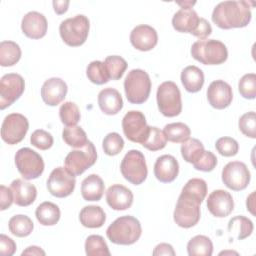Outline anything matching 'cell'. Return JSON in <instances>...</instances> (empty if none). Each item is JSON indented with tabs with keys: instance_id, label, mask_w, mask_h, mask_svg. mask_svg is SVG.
Returning <instances> with one entry per match:
<instances>
[{
	"instance_id": "cell-6",
	"label": "cell",
	"mask_w": 256,
	"mask_h": 256,
	"mask_svg": "<svg viewBox=\"0 0 256 256\" xmlns=\"http://www.w3.org/2000/svg\"><path fill=\"white\" fill-rule=\"evenodd\" d=\"M157 104L159 111L166 117H175L182 111L181 93L172 81L161 83L157 89Z\"/></svg>"
},
{
	"instance_id": "cell-35",
	"label": "cell",
	"mask_w": 256,
	"mask_h": 256,
	"mask_svg": "<svg viewBox=\"0 0 256 256\" xmlns=\"http://www.w3.org/2000/svg\"><path fill=\"white\" fill-rule=\"evenodd\" d=\"M62 138L73 148H82L88 142L86 132L80 126H67L62 131Z\"/></svg>"
},
{
	"instance_id": "cell-10",
	"label": "cell",
	"mask_w": 256,
	"mask_h": 256,
	"mask_svg": "<svg viewBox=\"0 0 256 256\" xmlns=\"http://www.w3.org/2000/svg\"><path fill=\"white\" fill-rule=\"evenodd\" d=\"M173 218L179 227L190 228L195 226L200 220V203L181 193L174 209Z\"/></svg>"
},
{
	"instance_id": "cell-40",
	"label": "cell",
	"mask_w": 256,
	"mask_h": 256,
	"mask_svg": "<svg viewBox=\"0 0 256 256\" xmlns=\"http://www.w3.org/2000/svg\"><path fill=\"white\" fill-rule=\"evenodd\" d=\"M166 143L167 139L164 132L157 127L150 126L148 134L141 145L150 151H158L163 149L166 146Z\"/></svg>"
},
{
	"instance_id": "cell-53",
	"label": "cell",
	"mask_w": 256,
	"mask_h": 256,
	"mask_svg": "<svg viewBox=\"0 0 256 256\" xmlns=\"http://www.w3.org/2000/svg\"><path fill=\"white\" fill-rule=\"evenodd\" d=\"M69 1L68 0H62V1H53V7H54V11L58 14V15H61V14H64L67 9H68V6H69Z\"/></svg>"
},
{
	"instance_id": "cell-21",
	"label": "cell",
	"mask_w": 256,
	"mask_h": 256,
	"mask_svg": "<svg viewBox=\"0 0 256 256\" xmlns=\"http://www.w3.org/2000/svg\"><path fill=\"white\" fill-rule=\"evenodd\" d=\"M133 193L127 187L121 184H114L106 191L107 204L113 210H126L133 203Z\"/></svg>"
},
{
	"instance_id": "cell-2",
	"label": "cell",
	"mask_w": 256,
	"mask_h": 256,
	"mask_svg": "<svg viewBox=\"0 0 256 256\" xmlns=\"http://www.w3.org/2000/svg\"><path fill=\"white\" fill-rule=\"evenodd\" d=\"M142 228L139 220L126 215L113 221L106 230L107 238L114 244L131 245L139 240Z\"/></svg>"
},
{
	"instance_id": "cell-48",
	"label": "cell",
	"mask_w": 256,
	"mask_h": 256,
	"mask_svg": "<svg viewBox=\"0 0 256 256\" xmlns=\"http://www.w3.org/2000/svg\"><path fill=\"white\" fill-rule=\"evenodd\" d=\"M217 165V157L211 151H204L203 155L198 161L193 163V166L196 170L203 172L212 171Z\"/></svg>"
},
{
	"instance_id": "cell-32",
	"label": "cell",
	"mask_w": 256,
	"mask_h": 256,
	"mask_svg": "<svg viewBox=\"0 0 256 256\" xmlns=\"http://www.w3.org/2000/svg\"><path fill=\"white\" fill-rule=\"evenodd\" d=\"M189 256H211L213 253V244L210 238L204 235L194 236L187 244Z\"/></svg>"
},
{
	"instance_id": "cell-56",
	"label": "cell",
	"mask_w": 256,
	"mask_h": 256,
	"mask_svg": "<svg viewBox=\"0 0 256 256\" xmlns=\"http://www.w3.org/2000/svg\"><path fill=\"white\" fill-rule=\"evenodd\" d=\"M226 254H235V255H238L237 252L235 251H222L219 253V255H226Z\"/></svg>"
},
{
	"instance_id": "cell-55",
	"label": "cell",
	"mask_w": 256,
	"mask_h": 256,
	"mask_svg": "<svg viewBox=\"0 0 256 256\" xmlns=\"http://www.w3.org/2000/svg\"><path fill=\"white\" fill-rule=\"evenodd\" d=\"M254 195L255 192H252L248 197H247V201H246V205H247V210H249V212L254 215Z\"/></svg>"
},
{
	"instance_id": "cell-54",
	"label": "cell",
	"mask_w": 256,
	"mask_h": 256,
	"mask_svg": "<svg viewBox=\"0 0 256 256\" xmlns=\"http://www.w3.org/2000/svg\"><path fill=\"white\" fill-rule=\"evenodd\" d=\"M45 254H46L45 251L42 250V249H41L40 247H38V246H29V247H27V248L21 253L22 256H24V255H36V256L42 255V256H44Z\"/></svg>"
},
{
	"instance_id": "cell-41",
	"label": "cell",
	"mask_w": 256,
	"mask_h": 256,
	"mask_svg": "<svg viewBox=\"0 0 256 256\" xmlns=\"http://www.w3.org/2000/svg\"><path fill=\"white\" fill-rule=\"evenodd\" d=\"M104 64L112 80L120 79L128 66L126 60L118 55L107 56L104 60Z\"/></svg>"
},
{
	"instance_id": "cell-27",
	"label": "cell",
	"mask_w": 256,
	"mask_h": 256,
	"mask_svg": "<svg viewBox=\"0 0 256 256\" xmlns=\"http://www.w3.org/2000/svg\"><path fill=\"white\" fill-rule=\"evenodd\" d=\"M181 82L186 91L196 93L201 90L204 84L203 71L194 65L187 66L181 72Z\"/></svg>"
},
{
	"instance_id": "cell-11",
	"label": "cell",
	"mask_w": 256,
	"mask_h": 256,
	"mask_svg": "<svg viewBox=\"0 0 256 256\" xmlns=\"http://www.w3.org/2000/svg\"><path fill=\"white\" fill-rule=\"evenodd\" d=\"M29 129L27 118L20 113H11L7 115L1 126V138L9 145H15L21 142Z\"/></svg>"
},
{
	"instance_id": "cell-23",
	"label": "cell",
	"mask_w": 256,
	"mask_h": 256,
	"mask_svg": "<svg viewBox=\"0 0 256 256\" xmlns=\"http://www.w3.org/2000/svg\"><path fill=\"white\" fill-rule=\"evenodd\" d=\"M10 188L13 193L14 203L18 206H29L35 201L37 197L36 187L33 184L26 182L22 179L13 180Z\"/></svg>"
},
{
	"instance_id": "cell-33",
	"label": "cell",
	"mask_w": 256,
	"mask_h": 256,
	"mask_svg": "<svg viewBox=\"0 0 256 256\" xmlns=\"http://www.w3.org/2000/svg\"><path fill=\"white\" fill-rule=\"evenodd\" d=\"M8 227L13 235L17 237H26L32 233L34 224L28 216L19 214L10 218Z\"/></svg>"
},
{
	"instance_id": "cell-28",
	"label": "cell",
	"mask_w": 256,
	"mask_h": 256,
	"mask_svg": "<svg viewBox=\"0 0 256 256\" xmlns=\"http://www.w3.org/2000/svg\"><path fill=\"white\" fill-rule=\"evenodd\" d=\"M79 220L84 227L99 228L106 221V215L100 206L89 205L82 208L79 213Z\"/></svg>"
},
{
	"instance_id": "cell-31",
	"label": "cell",
	"mask_w": 256,
	"mask_h": 256,
	"mask_svg": "<svg viewBox=\"0 0 256 256\" xmlns=\"http://www.w3.org/2000/svg\"><path fill=\"white\" fill-rule=\"evenodd\" d=\"M21 58L20 46L13 41H2L0 43V65L8 67L15 65Z\"/></svg>"
},
{
	"instance_id": "cell-37",
	"label": "cell",
	"mask_w": 256,
	"mask_h": 256,
	"mask_svg": "<svg viewBox=\"0 0 256 256\" xmlns=\"http://www.w3.org/2000/svg\"><path fill=\"white\" fill-rule=\"evenodd\" d=\"M181 193L195 199L201 204L207 194V184L201 178H192L184 185Z\"/></svg>"
},
{
	"instance_id": "cell-49",
	"label": "cell",
	"mask_w": 256,
	"mask_h": 256,
	"mask_svg": "<svg viewBox=\"0 0 256 256\" xmlns=\"http://www.w3.org/2000/svg\"><path fill=\"white\" fill-rule=\"evenodd\" d=\"M16 251V243L5 234L0 235V253L3 256H12Z\"/></svg>"
},
{
	"instance_id": "cell-39",
	"label": "cell",
	"mask_w": 256,
	"mask_h": 256,
	"mask_svg": "<svg viewBox=\"0 0 256 256\" xmlns=\"http://www.w3.org/2000/svg\"><path fill=\"white\" fill-rule=\"evenodd\" d=\"M85 252L88 256H109L110 251L100 235H90L85 241Z\"/></svg>"
},
{
	"instance_id": "cell-16",
	"label": "cell",
	"mask_w": 256,
	"mask_h": 256,
	"mask_svg": "<svg viewBox=\"0 0 256 256\" xmlns=\"http://www.w3.org/2000/svg\"><path fill=\"white\" fill-rule=\"evenodd\" d=\"M207 99L209 104L215 109L227 108L233 99L231 86L223 80L211 82L207 89Z\"/></svg>"
},
{
	"instance_id": "cell-20",
	"label": "cell",
	"mask_w": 256,
	"mask_h": 256,
	"mask_svg": "<svg viewBox=\"0 0 256 256\" xmlns=\"http://www.w3.org/2000/svg\"><path fill=\"white\" fill-rule=\"evenodd\" d=\"M47 20L42 13L30 11L24 15L21 22L22 32L31 39H40L46 35Z\"/></svg>"
},
{
	"instance_id": "cell-30",
	"label": "cell",
	"mask_w": 256,
	"mask_h": 256,
	"mask_svg": "<svg viewBox=\"0 0 256 256\" xmlns=\"http://www.w3.org/2000/svg\"><path fill=\"white\" fill-rule=\"evenodd\" d=\"M253 222L245 216L238 215L230 219L228 223L229 234L235 235L236 239L243 240L250 236L253 232Z\"/></svg>"
},
{
	"instance_id": "cell-52",
	"label": "cell",
	"mask_w": 256,
	"mask_h": 256,
	"mask_svg": "<svg viewBox=\"0 0 256 256\" xmlns=\"http://www.w3.org/2000/svg\"><path fill=\"white\" fill-rule=\"evenodd\" d=\"M154 256H160V255H171V256H175V251L172 247V245L168 244V243H160L158 244L152 253Z\"/></svg>"
},
{
	"instance_id": "cell-19",
	"label": "cell",
	"mask_w": 256,
	"mask_h": 256,
	"mask_svg": "<svg viewBox=\"0 0 256 256\" xmlns=\"http://www.w3.org/2000/svg\"><path fill=\"white\" fill-rule=\"evenodd\" d=\"M67 84L61 78L53 77L46 80L41 88V97L45 104L56 106L60 104L67 94Z\"/></svg>"
},
{
	"instance_id": "cell-7",
	"label": "cell",
	"mask_w": 256,
	"mask_h": 256,
	"mask_svg": "<svg viewBox=\"0 0 256 256\" xmlns=\"http://www.w3.org/2000/svg\"><path fill=\"white\" fill-rule=\"evenodd\" d=\"M120 170L123 177L134 185H140L147 177L148 170L145 157L139 150L128 151L122 159Z\"/></svg>"
},
{
	"instance_id": "cell-13",
	"label": "cell",
	"mask_w": 256,
	"mask_h": 256,
	"mask_svg": "<svg viewBox=\"0 0 256 256\" xmlns=\"http://www.w3.org/2000/svg\"><path fill=\"white\" fill-rule=\"evenodd\" d=\"M25 81L17 73H8L0 80V109L4 110L13 104L24 92Z\"/></svg>"
},
{
	"instance_id": "cell-12",
	"label": "cell",
	"mask_w": 256,
	"mask_h": 256,
	"mask_svg": "<svg viewBox=\"0 0 256 256\" xmlns=\"http://www.w3.org/2000/svg\"><path fill=\"white\" fill-rule=\"evenodd\" d=\"M76 184L75 176L65 167H57L52 170L47 180V189L51 195L64 198L72 194Z\"/></svg>"
},
{
	"instance_id": "cell-8",
	"label": "cell",
	"mask_w": 256,
	"mask_h": 256,
	"mask_svg": "<svg viewBox=\"0 0 256 256\" xmlns=\"http://www.w3.org/2000/svg\"><path fill=\"white\" fill-rule=\"evenodd\" d=\"M97 160V152L94 144L88 142L81 149L68 153L64 160L65 168L74 176H79L93 166Z\"/></svg>"
},
{
	"instance_id": "cell-15",
	"label": "cell",
	"mask_w": 256,
	"mask_h": 256,
	"mask_svg": "<svg viewBox=\"0 0 256 256\" xmlns=\"http://www.w3.org/2000/svg\"><path fill=\"white\" fill-rule=\"evenodd\" d=\"M222 181L226 187L234 191L244 190L250 182V172L243 162L232 161L222 170Z\"/></svg>"
},
{
	"instance_id": "cell-34",
	"label": "cell",
	"mask_w": 256,
	"mask_h": 256,
	"mask_svg": "<svg viewBox=\"0 0 256 256\" xmlns=\"http://www.w3.org/2000/svg\"><path fill=\"white\" fill-rule=\"evenodd\" d=\"M163 132L166 139L173 143H183L189 139L191 134L190 128L182 122L170 123L165 125Z\"/></svg>"
},
{
	"instance_id": "cell-47",
	"label": "cell",
	"mask_w": 256,
	"mask_h": 256,
	"mask_svg": "<svg viewBox=\"0 0 256 256\" xmlns=\"http://www.w3.org/2000/svg\"><path fill=\"white\" fill-rule=\"evenodd\" d=\"M215 148L222 156L231 157L238 153L239 145L238 142L231 137H221L216 141Z\"/></svg>"
},
{
	"instance_id": "cell-3",
	"label": "cell",
	"mask_w": 256,
	"mask_h": 256,
	"mask_svg": "<svg viewBox=\"0 0 256 256\" xmlns=\"http://www.w3.org/2000/svg\"><path fill=\"white\" fill-rule=\"evenodd\" d=\"M192 57L204 65H219L228 58L224 43L215 39L198 40L191 47Z\"/></svg>"
},
{
	"instance_id": "cell-22",
	"label": "cell",
	"mask_w": 256,
	"mask_h": 256,
	"mask_svg": "<svg viewBox=\"0 0 256 256\" xmlns=\"http://www.w3.org/2000/svg\"><path fill=\"white\" fill-rule=\"evenodd\" d=\"M179 173V164L172 155H162L154 164V175L160 182L170 183L174 181Z\"/></svg>"
},
{
	"instance_id": "cell-25",
	"label": "cell",
	"mask_w": 256,
	"mask_h": 256,
	"mask_svg": "<svg viewBox=\"0 0 256 256\" xmlns=\"http://www.w3.org/2000/svg\"><path fill=\"white\" fill-rule=\"evenodd\" d=\"M98 105L104 114L115 115L123 108V100L116 89L108 87L99 92Z\"/></svg>"
},
{
	"instance_id": "cell-51",
	"label": "cell",
	"mask_w": 256,
	"mask_h": 256,
	"mask_svg": "<svg viewBox=\"0 0 256 256\" xmlns=\"http://www.w3.org/2000/svg\"><path fill=\"white\" fill-rule=\"evenodd\" d=\"M0 210H6L14 202L13 193L11 188H8L4 185L0 186Z\"/></svg>"
},
{
	"instance_id": "cell-36",
	"label": "cell",
	"mask_w": 256,
	"mask_h": 256,
	"mask_svg": "<svg viewBox=\"0 0 256 256\" xmlns=\"http://www.w3.org/2000/svg\"><path fill=\"white\" fill-rule=\"evenodd\" d=\"M204 146L201 141L195 138H189L181 145V155L188 163H195L204 153Z\"/></svg>"
},
{
	"instance_id": "cell-42",
	"label": "cell",
	"mask_w": 256,
	"mask_h": 256,
	"mask_svg": "<svg viewBox=\"0 0 256 256\" xmlns=\"http://www.w3.org/2000/svg\"><path fill=\"white\" fill-rule=\"evenodd\" d=\"M59 117L66 126H76L80 120V110L74 102H65L60 106Z\"/></svg>"
},
{
	"instance_id": "cell-9",
	"label": "cell",
	"mask_w": 256,
	"mask_h": 256,
	"mask_svg": "<svg viewBox=\"0 0 256 256\" xmlns=\"http://www.w3.org/2000/svg\"><path fill=\"white\" fill-rule=\"evenodd\" d=\"M15 165L19 173L26 180L38 178L44 171V161L34 150L24 147L15 154Z\"/></svg>"
},
{
	"instance_id": "cell-17",
	"label": "cell",
	"mask_w": 256,
	"mask_h": 256,
	"mask_svg": "<svg viewBox=\"0 0 256 256\" xmlns=\"http://www.w3.org/2000/svg\"><path fill=\"white\" fill-rule=\"evenodd\" d=\"M207 208L215 217L223 218L228 216L234 209L232 195L222 189L212 191L207 199Z\"/></svg>"
},
{
	"instance_id": "cell-50",
	"label": "cell",
	"mask_w": 256,
	"mask_h": 256,
	"mask_svg": "<svg viewBox=\"0 0 256 256\" xmlns=\"http://www.w3.org/2000/svg\"><path fill=\"white\" fill-rule=\"evenodd\" d=\"M211 32H212V27H211L210 23L206 19L200 17L198 26L192 35L199 38V40H206V38H208V36L211 34Z\"/></svg>"
},
{
	"instance_id": "cell-14",
	"label": "cell",
	"mask_w": 256,
	"mask_h": 256,
	"mask_svg": "<svg viewBox=\"0 0 256 256\" xmlns=\"http://www.w3.org/2000/svg\"><path fill=\"white\" fill-rule=\"evenodd\" d=\"M150 126L146 123L144 114L140 111L131 110L125 114L122 119V129L126 138L134 143H140L145 140Z\"/></svg>"
},
{
	"instance_id": "cell-18",
	"label": "cell",
	"mask_w": 256,
	"mask_h": 256,
	"mask_svg": "<svg viewBox=\"0 0 256 256\" xmlns=\"http://www.w3.org/2000/svg\"><path fill=\"white\" fill-rule=\"evenodd\" d=\"M130 42L137 50L149 51L156 46L158 42V35L153 27L142 24L136 26L131 31Z\"/></svg>"
},
{
	"instance_id": "cell-4",
	"label": "cell",
	"mask_w": 256,
	"mask_h": 256,
	"mask_svg": "<svg viewBox=\"0 0 256 256\" xmlns=\"http://www.w3.org/2000/svg\"><path fill=\"white\" fill-rule=\"evenodd\" d=\"M124 90L130 103H144L151 91V80L148 73L142 69H132L124 80Z\"/></svg>"
},
{
	"instance_id": "cell-43",
	"label": "cell",
	"mask_w": 256,
	"mask_h": 256,
	"mask_svg": "<svg viewBox=\"0 0 256 256\" xmlns=\"http://www.w3.org/2000/svg\"><path fill=\"white\" fill-rule=\"evenodd\" d=\"M104 153L108 156H115L119 154L124 148L123 138L116 132L108 133L102 142Z\"/></svg>"
},
{
	"instance_id": "cell-1",
	"label": "cell",
	"mask_w": 256,
	"mask_h": 256,
	"mask_svg": "<svg viewBox=\"0 0 256 256\" xmlns=\"http://www.w3.org/2000/svg\"><path fill=\"white\" fill-rule=\"evenodd\" d=\"M250 4L248 1L220 2L212 12V21L221 29L245 27L251 20Z\"/></svg>"
},
{
	"instance_id": "cell-38",
	"label": "cell",
	"mask_w": 256,
	"mask_h": 256,
	"mask_svg": "<svg viewBox=\"0 0 256 256\" xmlns=\"http://www.w3.org/2000/svg\"><path fill=\"white\" fill-rule=\"evenodd\" d=\"M86 75L88 79L96 85L105 84L110 80V76L105 67V64L101 61L90 62L86 69Z\"/></svg>"
},
{
	"instance_id": "cell-45",
	"label": "cell",
	"mask_w": 256,
	"mask_h": 256,
	"mask_svg": "<svg viewBox=\"0 0 256 256\" xmlns=\"http://www.w3.org/2000/svg\"><path fill=\"white\" fill-rule=\"evenodd\" d=\"M240 131L249 138H256V115L254 111L243 114L238 122Z\"/></svg>"
},
{
	"instance_id": "cell-46",
	"label": "cell",
	"mask_w": 256,
	"mask_h": 256,
	"mask_svg": "<svg viewBox=\"0 0 256 256\" xmlns=\"http://www.w3.org/2000/svg\"><path fill=\"white\" fill-rule=\"evenodd\" d=\"M30 142L34 147L40 150H47L52 147L54 139L49 132L43 129H37L31 134Z\"/></svg>"
},
{
	"instance_id": "cell-5",
	"label": "cell",
	"mask_w": 256,
	"mask_h": 256,
	"mask_svg": "<svg viewBox=\"0 0 256 256\" xmlns=\"http://www.w3.org/2000/svg\"><path fill=\"white\" fill-rule=\"evenodd\" d=\"M89 28V19L80 14L62 21L59 26V33L64 43L71 47H77L85 43Z\"/></svg>"
},
{
	"instance_id": "cell-44",
	"label": "cell",
	"mask_w": 256,
	"mask_h": 256,
	"mask_svg": "<svg viewBox=\"0 0 256 256\" xmlns=\"http://www.w3.org/2000/svg\"><path fill=\"white\" fill-rule=\"evenodd\" d=\"M238 89L245 99H254L256 97V75L254 73L245 74L239 80Z\"/></svg>"
},
{
	"instance_id": "cell-26",
	"label": "cell",
	"mask_w": 256,
	"mask_h": 256,
	"mask_svg": "<svg viewBox=\"0 0 256 256\" xmlns=\"http://www.w3.org/2000/svg\"><path fill=\"white\" fill-rule=\"evenodd\" d=\"M105 190V184L100 176L91 174L81 184V195L85 201H99Z\"/></svg>"
},
{
	"instance_id": "cell-29",
	"label": "cell",
	"mask_w": 256,
	"mask_h": 256,
	"mask_svg": "<svg viewBox=\"0 0 256 256\" xmlns=\"http://www.w3.org/2000/svg\"><path fill=\"white\" fill-rule=\"evenodd\" d=\"M60 214L59 207L49 201H45L38 205L35 211L38 222L44 226L55 225L60 219Z\"/></svg>"
},
{
	"instance_id": "cell-24",
	"label": "cell",
	"mask_w": 256,
	"mask_h": 256,
	"mask_svg": "<svg viewBox=\"0 0 256 256\" xmlns=\"http://www.w3.org/2000/svg\"><path fill=\"white\" fill-rule=\"evenodd\" d=\"M200 17L192 8H181L172 18L173 28L182 33L193 34L198 26Z\"/></svg>"
}]
</instances>
